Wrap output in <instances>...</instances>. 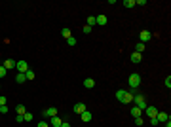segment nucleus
<instances>
[{"label": "nucleus", "instance_id": "1", "mask_svg": "<svg viewBox=\"0 0 171 127\" xmlns=\"http://www.w3.org/2000/svg\"><path fill=\"white\" fill-rule=\"evenodd\" d=\"M127 82H129L131 89H137V87L141 86V76L137 72H133V74H129V80H127Z\"/></svg>", "mask_w": 171, "mask_h": 127}, {"label": "nucleus", "instance_id": "2", "mask_svg": "<svg viewBox=\"0 0 171 127\" xmlns=\"http://www.w3.org/2000/svg\"><path fill=\"white\" fill-rule=\"evenodd\" d=\"M133 101H135V106H137V108H141V110H144L146 106H148V105H146V99H144L143 95H137V97H133Z\"/></svg>", "mask_w": 171, "mask_h": 127}, {"label": "nucleus", "instance_id": "3", "mask_svg": "<svg viewBox=\"0 0 171 127\" xmlns=\"http://www.w3.org/2000/svg\"><path fill=\"white\" fill-rule=\"evenodd\" d=\"M15 68H17V72L25 74L29 70V65H27V61H17V63H15Z\"/></svg>", "mask_w": 171, "mask_h": 127}, {"label": "nucleus", "instance_id": "4", "mask_svg": "<svg viewBox=\"0 0 171 127\" xmlns=\"http://www.w3.org/2000/svg\"><path fill=\"white\" fill-rule=\"evenodd\" d=\"M139 38H141V42H143V44H146L148 40H152V32H150V31H141Z\"/></svg>", "mask_w": 171, "mask_h": 127}, {"label": "nucleus", "instance_id": "5", "mask_svg": "<svg viewBox=\"0 0 171 127\" xmlns=\"http://www.w3.org/2000/svg\"><path fill=\"white\" fill-rule=\"evenodd\" d=\"M42 114H44V118H53V116H57V108L50 106V108H46Z\"/></svg>", "mask_w": 171, "mask_h": 127}, {"label": "nucleus", "instance_id": "6", "mask_svg": "<svg viewBox=\"0 0 171 127\" xmlns=\"http://www.w3.org/2000/svg\"><path fill=\"white\" fill-rule=\"evenodd\" d=\"M148 118H156V114H158V108H154V106H146V108L143 110Z\"/></svg>", "mask_w": 171, "mask_h": 127}, {"label": "nucleus", "instance_id": "7", "mask_svg": "<svg viewBox=\"0 0 171 127\" xmlns=\"http://www.w3.org/2000/svg\"><path fill=\"white\" fill-rule=\"evenodd\" d=\"M84 87H86V89H93V87H95V80H93V78H86V80H84Z\"/></svg>", "mask_w": 171, "mask_h": 127}, {"label": "nucleus", "instance_id": "8", "mask_svg": "<svg viewBox=\"0 0 171 127\" xmlns=\"http://www.w3.org/2000/svg\"><path fill=\"white\" fill-rule=\"evenodd\" d=\"M156 120H158V123H162V122L166 123L167 120H169V116H167L166 112H158V114H156Z\"/></svg>", "mask_w": 171, "mask_h": 127}, {"label": "nucleus", "instance_id": "9", "mask_svg": "<svg viewBox=\"0 0 171 127\" xmlns=\"http://www.w3.org/2000/svg\"><path fill=\"white\" fill-rule=\"evenodd\" d=\"M2 67H4L6 70H10V68H15V61H14V59H6Z\"/></svg>", "mask_w": 171, "mask_h": 127}, {"label": "nucleus", "instance_id": "10", "mask_svg": "<svg viewBox=\"0 0 171 127\" xmlns=\"http://www.w3.org/2000/svg\"><path fill=\"white\" fill-rule=\"evenodd\" d=\"M141 59H143V55L141 53H137V51H133V53H131V63H141Z\"/></svg>", "mask_w": 171, "mask_h": 127}, {"label": "nucleus", "instance_id": "11", "mask_svg": "<svg viewBox=\"0 0 171 127\" xmlns=\"http://www.w3.org/2000/svg\"><path fill=\"white\" fill-rule=\"evenodd\" d=\"M74 112H76V114L86 112V105H84V103H76V105H74Z\"/></svg>", "mask_w": 171, "mask_h": 127}, {"label": "nucleus", "instance_id": "12", "mask_svg": "<svg viewBox=\"0 0 171 127\" xmlns=\"http://www.w3.org/2000/svg\"><path fill=\"white\" fill-rule=\"evenodd\" d=\"M95 21H97V25L105 27V25H107V15H97V17H95Z\"/></svg>", "mask_w": 171, "mask_h": 127}, {"label": "nucleus", "instance_id": "13", "mask_svg": "<svg viewBox=\"0 0 171 127\" xmlns=\"http://www.w3.org/2000/svg\"><path fill=\"white\" fill-rule=\"evenodd\" d=\"M51 120V125H53V127H61V123H63V122H61V118H59V116H53V118H50Z\"/></svg>", "mask_w": 171, "mask_h": 127}, {"label": "nucleus", "instance_id": "14", "mask_svg": "<svg viewBox=\"0 0 171 127\" xmlns=\"http://www.w3.org/2000/svg\"><path fill=\"white\" fill-rule=\"evenodd\" d=\"M129 112H131V116H133V118H139L141 114H143V110H141V108H137V106H133V108H131Z\"/></svg>", "mask_w": 171, "mask_h": 127}, {"label": "nucleus", "instance_id": "15", "mask_svg": "<svg viewBox=\"0 0 171 127\" xmlns=\"http://www.w3.org/2000/svg\"><path fill=\"white\" fill-rule=\"evenodd\" d=\"M80 116H82V122H86V123L91 122V112H88V110H86V112H82Z\"/></svg>", "mask_w": 171, "mask_h": 127}, {"label": "nucleus", "instance_id": "16", "mask_svg": "<svg viewBox=\"0 0 171 127\" xmlns=\"http://www.w3.org/2000/svg\"><path fill=\"white\" fill-rule=\"evenodd\" d=\"M133 93H131V91H126V97H124V101H122V103H131V101H133Z\"/></svg>", "mask_w": 171, "mask_h": 127}, {"label": "nucleus", "instance_id": "17", "mask_svg": "<svg viewBox=\"0 0 171 127\" xmlns=\"http://www.w3.org/2000/svg\"><path fill=\"white\" fill-rule=\"evenodd\" d=\"M124 97H126V89H118V91H116V99L122 103V101H124Z\"/></svg>", "mask_w": 171, "mask_h": 127}, {"label": "nucleus", "instance_id": "18", "mask_svg": "<svg viewBox=\"0 0 171 127\" xmlns=\"http://www.w3.org/2000/svg\"><path fill=\"white\" fill-rule=\"evenodd\" d=\"M25 112H27V110H25V106H23V105H17V106H15V114H17V116H23Z\"/></svg>", "mask_w": 171, "mask_h": 127}, {"label": "nucleus", "instance_id": "19", "mask_svg": "<svg viewBox=\"0 0 171 127\" xmlns=\"http://www.w3.org/2000/svg\"><path fill=\"white\" fill-rule=\"evenodd\" d=\"M15 82H17V84H23V82H27V78H25V74L17 72V76H15Z\"/></svg>", "mask_w": 171, "mask_h": 127}, {"label": "nucleus", "instance_id": "20", "mask_svg": "<svg viewBox=\"0 0 171 127\" xmlns=\"http://www.w3.org/2000/svg\"><path fill=\"white\" fill-rule=\"evenodd\" d=\"M122 6H126V8H133V6H135V0H126V2H122Z\"/></svg>", "mask_w": 171, "mask_h": 127}, {"label": "nucleus", "instance_id": "21", "mask_svg": "<svg viewBox=\"0 0 171 127\" xmlns=\"http://www.w3.org/2000/svg\"><path fill=\"white\" fill-rule=\"evenodd\" d=\"M93 25H97V21H95L93 15H90V17H88V27H93Z\"/></svg>", "mask_w": 171, "mask_h": 127}, {"label": "nucleus", "instance_id": "22", "mask_svg": "<svg viewBox=\"0 0 171 127\" xmlns=\"http://www.w3.org/2000/svg\"><path fill=\"white\" fill-rule=\"evenodd\" d=\"M61 34H63V36H65V38L68 40V38H70V29H67V27H65L63 31H61Z\"/></svg>", "mask_w": 171, "mask_h": 127}, {"label": "nucleus", "instance_id": "23", "mask_svg": "<svg viewBox=\"0 0 171 127\" xmlns=\"http://www.w3.org/2000/svg\"><path fill=\"white\" fill-rule=\"evenodd\" d=\"M25 78H27V80H34V72H32L31 68H29L27 72H25Z\"/></svg>", "mask_w": 171, "mask_h": 127}, {"label": "nucleus", "instance_id": "24", "mask_svg": "<svg viewBox=\"0 0 171 127\" xmlns=\"http://www.w3.org/2000/svg\"><path fill=\"white\" fill-rule=\"evenodd\" d=\"M23 120H25V122H32V114L31 112H25V114H23Z\"/></svg>", "mask_w": 171, "mask_h": 127}, {"label": "nucleus", "instance_id": "25", "mask_svg": "<svg viewBox=\"0 0 171 127\" xmlns=\"http://www.w3.org/2000/svg\"><path fill=\"white\" fill-rule=\"evenodd\" d=\"M141 51H144V44H143V42L137 44V53H141Z\"/></svg>", "mask_w": 171, "mask_h": 127}, {"label": "nucleus", "instance_id": "26", "mask_svg": "<svg viewBox=\"0 0 171 127\" xmlns=\"http://www.w3.org/2000/svg\"><path fill=\"white\" fill-rule=\"evenodd\" d=\"M67 44H68V46H76V38H72V36H70V38L67 40Z\"/></svg>", "mask_w": 171, "mask_h": 127}, {"label": "nucleus", "instance_id": "27", "mask_svg": "<svg viewBox=\"0 0 171 127\" xmlns=\"http://www.w3.org/2000/svg\"><path fill=\"white\" fill-rule=\"evenodd\" d=\"M6 74H8V70H6V68H4V67H0V78H4V76H6Z\"/></svg>", "mask_w": 171, "mask_h": 127}, {"label": "nucleus", "instance_id": "28", "mask_svg": "<svg viewBox=\"0 0 171 127\" xmlns=\"http://www.w3.org/2000/svg\"><path fill=\"white\" fill-rule=\"evenodd\" d=\"M166 87H167V89L171 87V76H167V78H166Z\"/></svg>", "mask_w": 171, "mask_h": 127}, {"label": "nucleus", "instance_id": "29", "mask_svg": "<svg viewBox=\"0 0 171 127\" xmlns=\"http://www.w3.org/2000/svg\"><path fill=\"white\" fill-rule=\"evenodd\" d=\"M135 125H143V118H141V116H139V118H135Z\"/></svg>", "mask_w": 171, "mask_h": 127}, {"label": "nucleus", "instance_id": "30", "mask_svg": "<svg viewBox=\"0 0 171 127\" xmlns=\"http://www.w3.org/2000/svg\"><path fill=\"white\" fill-rule=\"evenodd\" d=\"M36 127H50V123H48V122H40Z\"/></svg>", "mask_w": 171, "mask_h": 127}, {"label": "nucleus", "instance_id": "31", "mask_svg": "<svg viewBox=\"0 0 171 127\" xmlns=\"http://www.w3.org/2000/svg\"><path fill=\"white\" fill-rule=\"evenodd\" d=\"M6 112H8V106H6V105L0 106V114H6Z\"/></svg>", "mask_w": 171, "mask_h": 127}, {"label": "nucleus", "instance_id": "32", "mask_svg": "<svg viewBox=\"0 0 171 127\" xmlns=\"http://www.w3.org/2000/svg\"><path fill=\"white\" fill-rule=\"evenodd\" d=\"M90 32H91V27H88V25H86V27H84V34H90Z\"/></svg>", "mask_w": 171, "mask_h": 127}, {"label": "nucleus", "instance_id": "33", "mask_svg": "<svg viewBox=\"0 0 171 127\" xmlns=\"http://www.w3.org/2000/svg\"><path fill=\"white\" fill-rule=\"evenodd\" d=\"M146 4V0H139V2H135V6H144Z\"/></svg>", "mask_w": 171, "mask_h": 127}, {"label": "nucleus", "instance_id": "34", "mask_svg": "<svg viewBox=\"0 0 171 127\" xmlns=\"http://www.w3.org/2000/svg\"><path fill=\"white\" fill-rule=\"evenodd\" d=\"M15 122H17V123H23L25 120H23V116H17V118H15Z\"/></svg>", "mask_w": 171, "mask_h": 127}, {"label": "nucleus", "instance_id": "35", "mask_svg": "<svg viewBox=\"0 0 171 127\" xmlns=\"http://www.w3.org/2000/svg\"><path fill=\"white\" fill-rule=\"evenodd\" d=\"M6 105V97H0V106H4Z\"/></svg>", "mask_w": 171, "mask_h": 127}, {"label": "nucleus", "instance_id": "36", "mask_svg": "<svg viewBox=\"0 0 171 127\" xmlns=\"http://www.w3.org/2000/svg\"><path fill=\"white\" fill-rule=\"evenodd\" d=\"M61 127H70V123H68V122H63V123H61Z\"/></svg>", "mask_w": 171, "mask_h": 127}, {"label": "nucleus", "instance_id": "37", "mask_svg": "<svg viewBox=\"0 0 171 127\" xmlns=\"http://www.w3.org/2000/svg\"><path fill=\"white\" fill-rule=\"evenodd\" d=\"M166 127H171V120H167V122H166Z\"/></svg>", "mask_w": 171, "mask_h": 127}]
</instances>
